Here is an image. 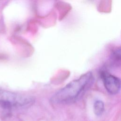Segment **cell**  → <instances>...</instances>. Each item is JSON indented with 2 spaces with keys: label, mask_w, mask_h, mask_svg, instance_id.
I'll use <instances>...</instances> for the list:
<instances>
[{
  "label": "cell",
  "mask_w": 121,
  "mask_h": 121,
  "mask_svg": "<svg viewBox=\"0 0 121 121\" xmlns=\"http://www.w3.org/2000/svg\"><path fill=\"white\" fill-rule=\"evenodd\" d=\"M94 80L91 72H88L78 78L73 80L58 91L51 101L57 104H68L77 100L92 84Z\"/></svg>",
  "instance_id": "1"
},
{
  "label": "cell",
  "mask_w": 121,
  "mask_h": 121,
  "mask_svg": "<svg viewBox=\"0 0 121 121\" xmlns=\"http://www.w3.org/2000/svg\"><path fill=\"white\" fill-rule=\"evenodd\" d=\"M34 98L29 95L0 89V107L7 112L33 104Z\"/></svg>",
  "instance_id": "2"
},
{
  "label": "cell",
  "mask_w": 121,
  "mask_h": 121,
  "mask_svg": "<svg viewBox=\"0 0 121 121\" xmlns=\"http://www.w3.org/2000/svg\"><path fill=\"white\" fill-rule=\"evenodd\" d=\"M101 76L104 87L110 94L115 95L119 92L121 88V80L118 78L104 71L101 73Z\"/></svg>",
  "instance_id": "3"
},
{
  "label": "cell",
  "mask_w": 121,
  "mask_h": 121,
  "mask_svg": "<svg viewBox=\"0 0 121 121\" xmlns=\"http://www.w3.org/2000/svg\"><path fill=\"white\" fill-rule=\"evenodd\" d=\"M104 109V103L101 100H96L94 104V111L97 116H100L103 113Z\"/></svg>",
  "instance_id": "4"
},
{
  "label": "cell",
  "mask_w": 121,
  "mask_h": 121,
  "mask_svg": "<svg viewBox=\"0 0 121 121\" xmlns=\"http://www.w3.org/2000/svg\"><path fill=\"white\" fill-rule=\"evenodd\" d=\"M111 60L113 65L117 66L120 64L121 61V49L117 48L113 51L111 54Z\"/></svg>",
  "instance_id": "5"
}]
</instances>
